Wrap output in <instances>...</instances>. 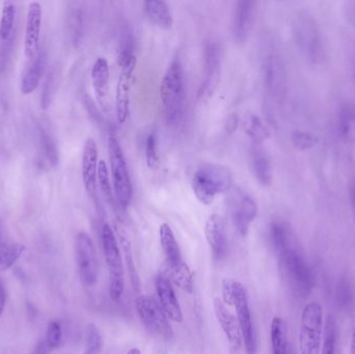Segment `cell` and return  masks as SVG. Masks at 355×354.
Listing matches in <instances>:
<instances>
[{
	"mask_svg": "<svg viewBox=\"0 0 355 354\" xmlns=\"http://www.w3.org/2000/svg\"><path fill=\"white\" fill-rule=\"evenodd\" d=\"M233 182L231 168L223 164L207 163L196 170L191 185L196 199L204 205H211L217 195L233 188Z\"/></svg>",
	"mask_w": 355,
	"mask_h": 354,
	"instance_id": "cell-1",
	"label": "cell"
},
{
	"mask_svg": "<svg viewBox=\"0 0 355 354\" xmlns=\"http://www.w3.org/2000/svg\"><path fill=\"white\" fill-rule=\"evenodd\" d=\"M223 303L234 306L241 330L242 340L248 354L256 353V337L252 326V314L248 303V292L241 283L233 278H223L221 283Z\"/></svg>",
	"mask_w": 355,
	"mask_h": 354,
	"instance_id": "cell-2",
	"label": "cell"
},
{
	"mask_svg": "<svg viewBox=\"0 0 355 354\" xmlns=\"http://www.w3.org/2000/svg\"><path fill=\"white\" fill-rule=\"evenodd\" d=\"M294 42L302 55L312 64H321L324 60V39L316 20L306 12L298 14L292 24Z\"/></svg>",
	"mask_w": 355,
	"mask_h": 354,
	"instance_id": "cell-3",
	"label": "cell"
},
{
	"mask_svg": "<svg viewBox=\"0 0 355 354\" xmlns=\"http://www.w3.org/2000/svg\"><path fill=\"white\" fill-rule=\"evenodd\" d=\"M185 91L183 68L180 62L174 60L168 66L160 85V98L166 121L170 125L177 124L182 118L185 105Z\"/></svg>",
	"mask_w": 355,
	"mask_h": 354,
	"instance_id": "cell-4",
	"label": "cell"
},
{
	"mask_svg": "<svg viewBox=\"0 0 355 354\" xmlns=\"http://www.w3.org/2000/svg\"><path fill=\"white\" fill-rule=\"evenodd\" d=\"M108 154H110V164L112 168L114 200L119 207L126 209L132 200V181L129 174L126 157L116 137L110 136L108 139Z\"/></svg>",
	"mask_w": 355,
	"mask_h": 354,
	"instance_id": "cell-5",
	"label": "cell"
},
{
	"mask_svg": "<svg viewBox=\"0 0 355 354\" xmlns=\"http://www.w3.org/2000/svg\"><path fill=\"white\" fill-rule=\"evenodd\" d=\"M101 236L104 257H105L108 269L110 299L114 301H119L122 299L125 290L124 266H123L120 247H119L116 235L110 224H103Z\"/></svg>",
	"mask_w": 355,
	"mask_h": 354,
	"instance_id": "cell-6",
	"label": "cell"
},
{
	"mask_svg": "<svg viewBox=\"0 0 355 354\" xmlns=\"http://www.w3.org/2000/svg\"><path fill=\"white\" fill-rule=\"evenodd\" d=\"M322 307L317 301H311L302 310L300 320V354H320L322 349Z\"/></svg>",
	"mask_w": 355,
	"mask_h": 354,
	"instance_id": "cell-7",
	"label": "cell"
},
{
	"mask_svg": "<svg viewBox=\"0 0 355 354\" xmlns=\"http://www.w3.org/2000/svg\"><path fill=\"white\" fill-rule=\"evenodd\" d=\"M223 53L217 42L208 41L202 53V73L198 91V99L207 101L212 98L220 81Z\"/></svg>",
	"mask_w": 355,
	"mask_h": 354,
	"instance_id": "cell-8",
	"label": "cell"
},
{
	"mask_svg": "<svg viewBox=\"0 0 355 354\" xmlns=\"http://www.w3.org/2000/svg\"><path fill=\"white\" fill-rule=\"evenodd\" d=\"M279 255L296 289L302 294L310 293L314 286V278L310 267L296 247L295 240H292L281 249Z\"/></svg>",
	"mask_w": 355,
	"mask_h": 354,
	"instance_id": "cell-9",
	"label": "cell"
},
{
	"mask_svg": "<svg viewBox=\"0 0 355 354\" xmlns=\"http://www.w3.org/2000/svg\"><path fill=\"white\" fill-rule=\"evenodd\" d=\"M137 313L148 330L166 340L174 338V330L160 303L149 295H141L135 301Z\"/></svg>",
	"mask_w": 355,
	"mask_h": 354,
	"instance_id": "cell-10",
	"label": "cell"
},
{
	"mask_svg": "<svg viewBox=\"0 0 355 354\" xmlns=\"http://www.w3.org/2000/svg\"><path fill=\"white\" fill-rule=\"evenodd\" d=\"M75 256L81 283L87 287L94 286L98 281L99 266L95 245L87 233L80 232L77 234L75 239Z\"/></svg>",
	"mask_w": 355,
	"mask_h": 354,
	"instance_id": "cell-11",
	"label": "cell"
},
{
	"mask_svg": "<svg viewBox=\"0 0 355 354\" xmlns=\"http://www.w3.org/2000/svg\"><path fill=\"white\" fill-rule=\"evenodd\" d=\"M227 193V205L232 220L242 237L250 231V224L258 215L256 202L241 189L232 188Z\"/></svg>",
	"mask_w": 355,
	"mask_h": 354,
	"instance_id": "cell-12",
	"label": "cell"
},
{
	"mask_svg": "<svg viewBox=\"0 0 355 354\" xmlns=\"http://www.w3.org/2000/svg\"><path fill=\"white\" fill-rule=\"evenodd\" d=\"M263 72L267 89L275 97H281L285 93L286 72L281 55L275 47L270 46L263 58Z\"/></svg>",
	"mask_w": 355,
	"mask_h": 354,
	"instance_id": "cell-13",
	"label": "cell"
},
{
	"mask_svg": "<svg viewBox=\"0 0 355 354\" xmlns=\"http://www.w3.org/2000/svg\"><path fill=\"white\" fill-rule=\"evenodd\" d=\"M43 10L37 1L29 2L24 35V54L28 60L37 57L40 50Z\"/></svg>",
	"mask_w": 355,
	"mask_h": 354,
	"instance_id": "cell-14",
	"label": "cell"
},
{
	"mask_svg": "<svg viewBox=\"0 0 355 354\" xmlns=\"http://www.w3.org/2000/svg\"><path fill=\"white\" fill-rule=\"evenodd\" d=\"M92 85L100 108L107 112L110 108V64L104 57H98L91 71Z\"/></svg>",
	"mask_w": 355,
	"mask_h": 354,
	"instance_id": "cell-15",
	"label": "cell"
},
{
	"mask_svg": "<svg viewBox=\"0 0 355 354\" xmlns=\"http://www.w3.org/2000/svg\"><path fill=\"white\" fill-rule=\"evenodd\" d=\"M98 148L95 139L89 137L83 147V159H81V172L83 184L91 195L97 193L98 178Z\"/></svg>",
	"mask_w": 355,
	"mask_h": 354,
	"instance_id": "cell-16",
	"label": "cell"
},
{
	"mask_svg": "<svg viewBox=\"0 0 355 354\" xmlns=\"http://www.w3.org/2000/svg\"><path fill=\"white\" fill-rule=\"evenodd\" d=\"M205 235L207 241L212 249L213 255L217 261H220L227 256V236L223 218L218 214H211L205 226Z\"/></svg>",
	"mask_w": 355,
	"mask_h": 354,
	"instance_id": "cell-17",
	"label": "cell"
},
{
	"mask_svg": "<svg viewBox=\"0 0 355 354\" xmlns=\"http://www.w3.org/2000/svg\"><path fill=\"white\" fill-rule=\"evenodd\" d=\"M254 3L250 0H240L236 3L234 10L233 23H232V31H233L234 39L236 43H245L248 39L254 17Z\"/></svg>",
	"mask_w": 355,
	"mask_h": 354,
	"instance_id": "cell-18",
	"label": "cell"
},
{
	"mask_svg": "<svg viewBox=\"0 0 355 354\" xmlns=\"http://www.w3.org/2000/svg\"><path fill=\"white\" fill-rule=\"evenodd\" d=\"M214 311L217 321H218L230 346L235 353H238L241 348L243 340H242L241 330H240L237 318L234 317L227 311L225 303L218 297L214 299Z\"/></svg>",
	"mask_w": 355,
	"mask_h": 354,
	"instance_id": "cell-19",
	"label": "cell"
},
{
	"mask_svg": "<svg viewBox=\"0 0 355 354\" xmlns=\"http://www.w3.org/2000/svg\"><path fill=\"white\" fill-rule=\"evenodd\" d=\"M156 290H157L159 303L162 310L173 321L181 324L183 321V313L181 306L178 301L176 292L168 278L160 276L156 278Z\"/></svg>",
	"mask_w": 355,
	"mask_h": 354,
	"instance_id": "cell-20",
	"label": "cell"
},
{
	"mask_svg": "<svg viewBox=\"0 0 355 354\" xmlns=\"http://www.w3.org/2000/svg\"><path fill=\"white\" fill-rule=\"evenodd\" d=\"M250 163L252 174L263 186H268L272 181V166L268 154L262 143H252L250 148Z\"/></svg>",
	"mask_w": 355,
	"mask_h": 354,
	"instance_id": "cell-21",
	"label": "cell"
},
{
	"mask_svg": "<svg viewBox=\"0 0 355 354\" xmlns=\"http://www.w3.org/2000/svg\"><path fill=\"white\" fill-rule=\"evenodd\" d=\"M133 73L121 71L116 89V116L120 124H124L129 116L131 79Z\"/></svg>",
	"mask_w": 355,
	"mask_h": 354,
	"instance_id": "cell-22",
	"label": "cell"
},
{
	"mask_svg": "<svg viewBox=\"0 0 355 354\" xmlns=\"http://www.w3.org/2000/svg\"><path fill=\"white\" fill-rule=\"evenodd\" d=\"M119 66L121 71L135 73L137 67L135 56V37L129 27L123 28L119 44Z\"/></svg>",
	"mask_w": 355,
	"mask_h": 354,
	"instance_id": "cell-23",
	"label": "cell"
},
{
	"mask_svg": "<svg viewBox=\"0 0 355 354\" xmlns=\"http://www.w3.org/2000/svg\"><path fill=\"white\" fill-rule=\"evenodd\" d=\"M46 52L42 51L33 60V64L23 75L20 83V91L23 95H31L39 87L42 75L46 66Z\"/></svg>",
	"mask_w": 355,
	"mask_h": 354,
	"instance_id": "cell-24",
	"label": "cell"
},
{
	"mask_svg": "<svg viewBox=\"0 0 355 354\" xmlns=\"http://www.w3.org/2000/svg\"><path fill=\"white\" fill-rule=\"evenodd\" d=\"M146 15L152 23L160 28L170 29L174 24L172 10L166 1L162 0H148L144 3Z\"/></svg>",
	"mask_w": 355,
	"mask_h": 354,
	"instance_id": "cell-25",
	"label": "cell"
},
{
	"mask_svg": "<svg viewBox=\"0 0 355 354\" xmlns=\"http://www.w3.org/2000/svg\"><path fill=\"white\" fill-rule=\"evenodd\" d=\"M37 139H39L40 151L43 156V161L51 168H56L60 160L58 148L55 139L52 136L51 132L43 124L37 125Z\"/></svg>",
	"mask_w": 355,
	"mask_h": 354,
	"instance_id": "cell-26",
	"label": "cell"
},
{
	"mask_svg": "<svg viewBox=\"0 0 355 354\" xmlns=\"http://www.w3.org/2000/svg\"><path fill=\"white\" fill-rule=\"evenodd\" d=\"M159 238L162 249L171 268L176 267L183 260L181 257L179 243L170 224H162L159 228Z\"/></svg>",
	"mask_w": 355,
	"mask_h": 354,
	"instance_id": "cell-27",
	"label": "cell"
},
{
	"mask_svg": "<svg viewBox=\"0 0 355 354\" xmlns=\"http://www.w3.org/2000/svg\"><path fill=\"white\" fill-rule=\"evenodd\" d=\"M270 338L273 354H287L288 328L283 318H273L271 322Z\"/></svg>",
	"mask_w": 355,
	"mask_h": 354,
	"instance_id": "cell-28",
	"label": "cell"
},
{
	"mask_svg": "<svg viewBox=\"0 0 355 354\" xmlns=\"http://www.w3.org/2000/svg\"><path fill=\"white\" fill-rule=\"evenodd\" d=\"M339 133L344 141L355 143V106L346 103L339 114Z\"/></svg>",
	"mask_w": 355,
	"mask_h": 354,
	"instance_id": "cell-29",
	"label": "cell"
},
{
	"mask_svg": "<svg viewBox=\"0 0 355 354\" xmlns=\"http://www.w3.org/2000/svg\"><path fill=\"white\" fill-rule=\"evenodd\" d=\"M243 128L252 143H262L269 137V131L257 114H248L244 116Z\"/></svg>",
	"mask_w": 355,
	"mask_h": 354,
	"instance_id": "cell-30",
	"label": "cell"
},
{
	"mask_svg": "<svg viewBox=\"0 0 355 354\" xmlns=\"http://www.w3.org/2000/svg\"><path fill=\"white\" fill-rule=\"evenodd\" d=\"M16 6L12 1H4L2 4L1 18H0V39L8 42L14 30L16 20Z\"/></svg>",
	"mask_w": 355,
	"mask_h": 354,
	"instance_id": "cell-31",
	"label": "cell"
},
{
	"mask_svg": "<svg viewBox=\"0 0 355 354\" xmlns=\"http://www.w3.org/2000/svg\"><path fill=\"white\" fill-rule=\"evenodd\" d=\"M24 251V245L19 243H10V245L4 243L1 245L0 247V272H4L12 267Z\"/></svg>",
	"mask_w": 355,
	"mask_h": 354,
	"instance_id": "cell-32",
	"label": "cell"
},
{
	"mask_svg": "<svg viewBox=\"0 0 355 354\" xmlns=\"http://www.w3.org/2000/svg\"><path fill=\"white\" fill-rule=\"evenodd\" d=\"M172 272V278L175 284L185 292L191 293L193 290V278H192L191 272L187 264L183 261L177 265L176 267L171 268Z\"/></svg>",
	"mask_w": 355,
	"mask_h": 354,
	"instance_id": "cell-33",
	"label": "cell"
},
{
	"mask_svg": "<svg viewBox=\"0 0 355 354\" xmlns=\"http://www.w3.org/2000/svg\"><path fill=\"white\" fill-rule=\"evenodd\" d=\"M69 31L73 43L78 44L85 33V14L81 8H74L69 15Z\"/></svg>",
	"mask_w": 355,
	"mask_h": 354,
	"instance_id": "cell-34",
	"label": "cell"
},
{
	"mask_svg": "<svg viewBox=\"0 0 355 354\" xmlns=\"http://www.w3.org/2000/svg\"><path fill=\"white\" fill-rule=\"evenodd\" d=\"M97 182L106 201L112 204L114 203L116 200H114V188H112L110 172H108L107 166H106L105 161H103V160L99 161V166H98Z\"/></svg>",
	"mask_w": 355,
	"mask_h": 354,
	"instance_id": "cell-35",
	"label": "cell"
},
{
	"mask_svg": "<svg viewBox=\"0 0 355 354\" xmlns=\"http://www.w3.org/2000/svg\"><path fill=\"white\" fill-rule=\"evenodd\" d=\"M146 162L150 170H157L160 166V156L158 151L157 135L151 132L146 139Z\"/></svg>",
	"mask_w": 355,
	"mask_h": 354,
	"instance_id": "cell-36",
	"label": "cell"
},
{
	"mask_svg": "<svg viewBox=\"0 0 355 354\" xmlns=\"http://www.w3.org/2000/svg\"><path fill=\"white\" fill-rule=\"evenodd\" d=\"M103 346L101 333L99 328L94 324H89L87 328V341H85V351L83 354H100Z\"/></svg>",
	"mask_w": 355,
	"mask_h": 354,
	"instance_id": "cell-37",
	"label": "cell"
},
{
	"mask_svg": "<svg viewBox=\"0 0 355 354\" xmlns=\"http://www.w3.org/2000/svg\"><path fill=\"white\" fill-rule=\"evenodd\" d=\"M336 339H337V328H336L335 320L331 316H329L325 324L324 337H323L320 354H336Z\"/></svg>",
	"mask_w": 355,
	"mask_h": 354,
	"instance_id": "cell-38",
	"label": "cell"
},
{
	"mask_svg": "<svg viewBox=\"0 0 355 354\" xmlns=\"http://www.w3.org/2000/svg\"><path fill=\"white\" fill-rule=\"evenodd\" d=\"M292 143L296 149L306 151L316 145L317 139L311 132L304 130H295L292 133Z\"/></svg>",
	"mask_w": 355,
	"mask_h": 354,
	"instance_id": "cell-39",
	"label": "cell"
},
{
	"mask_svg": "<svg viewBox=\"0 0 355 354\" xmlns=\"http://www.w3.org/2000/svg\"><path fill=\"white\" fill-rule=\"evenodd\" d=\"M62 328L60 322L51 321L46 332L45 344L48 349L58 348L62 342Z\"/></svg>",
	"mask_w": 355,
	"mask_h": 354,
	"instance_id": "cell-40",
	"label": "cell"
},
{
	"mask_svg": "<svg viewBox=\"0 0 355 354\" xmlns=\"http://www.w3.org/2000/svg\"><path fill=\"white\" fill-rule=\"evenodd\" d=\"M338 303L341 308L349 310L350 306L354 303V293L347 280H342L338 287Z\"/></svg>",
	"mask_w": 355,
	"mask_h": 354,
	"instance_id": "cell-41",
	"label": "cell"
},
{
	"mask_svg": "<svg viewBox=\"0 0 355 354\" xmlns=\"http://www.w3.org/2000/svg\"><path fill=\"white\" fill-rule=\"evenodd\" d=\"M121 245H122L125 254H126L127 265H128V269L130 270L131 281H132L133 286L137 289L139 287V278L135 276V274H137V270H135V262H133L132 256H131L130 243H129L128 239L125 238L124 236H121Z\"/></svg>",
	"mask_w": 355,
	"mask_h": 354,
	"instance_id": "cell-42",
	"label": "cell"
},
{
	"mask_svg": "<svg viewBox=\"0 0 355 354\" xmlns=\"http://www.w3.org/2000/svg\"><path fill=\"white\" fill-rule=\"evenodd\" d=\"M52 83H53V75H52V73H50L47 81H46L45 87H44L43 95H42V106H43L44 109H46L50 103Z\"/></svg>",
	"mask_w": 355,
	"mask_h": 354,
	"instance_id": "cell-43",
	"label": "cell"
},
{
	"mask_svg": "<svg viewBox=\"0 0 355 354\" xmlns=\"http://www.w3.org/2000/svg\"><path fill=\"white\" fill-rule=\"evenodd\" d=\"M240 120L238 118L237 114H231L229 118H227V123H225V130L227 133L232 134L237 130L238 126H239Z\"/></svg>",
	"mask_w": 355,
	"mask_h": 354,
	"instance_id": "cell-44",
	"label": "cell"
},
{
	"mask_svg": "<svg viewBox=\"0 0 355 354\" xmlns=\"http://www.w3.org/2000/svg\"><path fill=\"white\" fill-rule=\"evenodd\" d=\"M4 307H6V291H4L3 286L0 284V317L3 313Z\"/></svg>",
	"mask_w": 355,
	"mask_h": 354,
	"instance_id": "cell-45",
	"label": "cell"
},
{
	"mask_svg": "<svg viewBox=\"0 0 355 354\" xmlns=\"http://www.w3.org/2000/svg\"><path fill=\"white\" fill-rule=\"evenodd\" d=\"M350 354H355V328L352 330V343H350Z\"/></svg>",
	"mask_w": 355,
	"mask_h": 354,
	"instance_id": "cell-46",
	"label": "cell"
},
{
	"mask_svg": "<svg viewBox=\"0 0 355 354\" xmlns=\"http://www.w3.org/2000/svg\"><path fill=\"white\" fill-rule=\"evenodd\" d=\"M350 197H352V207H354L355 213V184L352 186V191H350Z\"/></svg>",
	"mask_w": 355,
	"mask_h": 354,
	"instance_id": "cell-47",
	"label": "cell"
},
{
	"mask_svg": "<svg viewBox=\"0 0 355 354\" xmlns=\"http://www.w3.org/2000/svg\"><path fill=\"white\" fill-rule=\"evenodd\" d=\"M126 354H141V351L139 348H131Z\"/></svg>",
	"mask_w": 355,
	"mask_h": 354,
	"instance_id": "cell-48",
	"label": "cell"
},
{
	"mask_svg": "<svg viewBox=\"0 0 355 354\" xmlns=\"http://www.w3.org/2000/svg\"><path fill=\"white\" fill-rule=\"evenodd\" d=\"M4 245V242H3V240H2L1 226H0V247H1V245Z\"/></svg>",
	"mask_w": 355,
	"mask_h": 354,
	"instance_id": "cell-49",
	"label": "cell"
}]
</instances>
